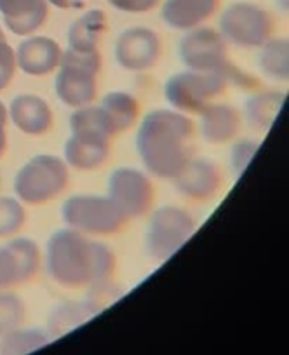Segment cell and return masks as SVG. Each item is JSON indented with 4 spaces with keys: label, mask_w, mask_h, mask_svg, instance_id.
I'll return each mask as SVG.
<instances>
[{
    "label": "cell",
    "mask_w": 289,
    "mask_h": 355,
    "mask_svg": "<svg viewBox=\"0 0 289 355\" xmlns=\"http://www.w3.org/2000/svg\"><path fill=\"white\" fill-rule=\"evenodd\" d=\"M284 100V93H279V91H265V93L253 94L244 103V117L249 122L251 128L260 132H267L277 121Z\"/></svg>",
    "instance_id": "21"
},
{
    "label": "cell",
    "mask_w": 289,
    "mask_h": 355,
    "mask_svg": "<svg viewBox=\"0 0 289 355\" xmlns=\"http://www.w3.org/2000/svg\"><path fill=\"white\" fill-rule=\"evenodd\" d=\"M0 15L15 35L32 37L49 16L47 0H0Z\"/></svg>",
    "instance_id": "16"
},
{
    "label": "cell",
    "mask_w": 289,
    "mask_h": 355,
    "mask_svg": "<svg viewBox=\"0 0 289 355\" xmlns=\"http://www.w3.org/2000/svg\"><path fill=\"white\" fill-rule=\"evenodd\" d=\"M178 51L186 70L222 75L229 82L240 80V71L230 60L229 42L218 30L200 26L185 32Z\"/></svg>",
    "instance_id": "6"
},
{
    "label": "cell",
    "mask_w": 289,
    "mask_h": 355,
    "mask_svg": "<svg viewBox=\"0 0 289 355\" xmlns=\"http://www.w3.org/2000/svg\"><path fill=\"white\" fill-rule=\"evenodd\" d=\"M258 148H260V143L254 139H239L234 143L232 150H230V169H232L234 176H243L253 157L256 155Z\"/></svg>",
    "instance_id": "29"
},
{
    "label": "cell",
    "mask_w": 289,
    "mask_h": 355,
    "mask_svg": "<svg viewBox=\"0 0 289 355\" xmlns=\"http://www.w3.org/2000/svg\"><path fill=\"white\" fill-rule=\"evenodd\" d=\"M25 317L26 309L21 298L15 293L0 291V336L21 327Z\"/></svg>",
    "instance_id": "28"
},
{
    "label": "cell",
    "mask_w": 289,
    "mask_h": 355,
    "mask_svg": "<svg viewBox=\"0 0 289 355\" xmlns=\"http://www.w3.org/2000/svg\"><path fill=\"white\" fill-rule=\"evenodd\" d=\"M47 274L68 289L91 288L110 281L117 266L114 251L70 228L56 230L46 245Z\"/></svg>",
    "instance_id": "1"
},
{
    "label": "cell",
    "mask_w": 289,
    "mask_h": 355,
    "mask_svg": "<svg viewBox=\"0 0 289 355\" xmlns=\"http://www.w3.org/2000/svg\"><path fill=\"white\" fill-rule=\"evenodd\" d=\"M61 218L70 230L86 237H110L128 225V216L108 196H71L61 207Z\"/></svg>",
    "instance_id": "5"
},
{
    "label": "cell",
    "mask_w": 289,
    "mask_h": 355,
    "mask_svg": "<svg viewBox=\"0 0 289 355\" xmlns=\"http://www.w3.org/2000/svg\"><path fill=\"white\" fill-rule=\"evenodd\" d=\"M49 334L40 329H18L4 334L0 340V355H26L49 343Z\"/></svg>",
    "instance_id": "26"
},
{
    "label": "cell",
    "mask_w": 289,
    "mask_h": 355,
    "mask_svg": "<svg viewBox=\"0 0 289 355\" xmlns=\"http://www.w3.org/2000/svg\"><path fill=\"white\" fill-rule=\"evenodd\" d=\"M108 197L122 209L128 220L143 218L155 202V187L145 171L117 167L108 180Z\"/></svg>",
    "instance_id": "10"
},
{
    "label": "cell",
    "mask_w": 289,
    "mask_h": 355,
    "mask_svg": "<svg viewBox=\"0 0 289 355\" xmlns=\"http://www.w3.org/2000/svg\"><path fill=\"white\" fill-rule=\"evenodd\" d=\"M8 121H9L8 107L0 101V157L4 155L6 148H8V132H6Z\"/></svg>",
    "instance_id": "33"
},
{
    "label": "cell",
    "mask_w": 289,
    "mask_h": 355,
    "mask_svg": "<svg viewBox=\"0 0 289 355\" xmlns=\"http://www.w3.org/2000/svg\"><path fill=\"white\" fill-rule=\"evenodd\" d=\"M108 30L107 15L101 9H93L77 18L68 28V49L77 53L100 51V44Z\"/></svg>",
    "instance_id": "19"
},
{
    "label": "cell",
    "mask_w": 289,
    "mask_h": 355,
    "mask_svg": "<svg viewBox=\"0 0 289 355\" xmlns=\"http://www.w3.org/2000/svg\"><path fill=\"white\" fill-rule=\"evenodd\" d=\"M101 68H103V58L100 51L93 53L64 51L54 82L56 96L60 98L61 103L73 110L93 105L98 96Z\"/></svg>",
    "instance_id": "3"
},
{
    "label": "cell",
    "mask_w": 289,
    "mask_h": 355,
    "mask_svg": "<svg viewBox=\"0 0 289 355\" xmlns=\"http://www.w3.org/2000/svg\"><path fill=\"white\" fill-rule=\"evenodd\" d=\"M162 56V42L157 32L145 26L124 30L115 42V60L122 70L148 71Z\"/></svg>",
    "instance_id": "11"
},
{
    "label": "cell",
    "mask_w": 289,
    "mask_h": 355,
    "mask_svg": "<svg viewBox=\"0 0 289 355\" xmlns=\"http://www.w3.org/2000/svg\"><path fill=\"white\" fill-rule=\"evenodd\" d=\"M8 248L11 249L18 263L19 284H26L39 274L40 265H42V252H40L39 244L28 237H12Z\"/></svg>",
    "instance_id": "25"
},
{
    "label": "cell",
    "mask_w": 289,
    "mask_h": 355,
    "mask_svg": "<svg viewBox=\"0 0 289 355\" xmlns=\"http://www.w3.org/2000/svg\"><path fill=\"white\" fill-rule=\"evenodd\" d=\"M18 63H16V51L8 44V40L0 42V91H6L15 80Z\"/></svg>",
    "instance_id": "30"
},
{
    "label": "cell",
    "mask_w": 289,
    "mask_h": 355,
    "mask_svg": "<svg viewBox=\"0 0 289 355\" xmlns=\"http://www.w3.org/2000/svg\"><path fill=\"white\" fill-rule=\"evenodd\" d=\"M101 107L110 115L117 132H128L139 119V101L129 93L112 91L103 96Z\"/></svg>",
    "instance_id": "23"
},
{
    "label": "cell",
    "mask_w": 289,
    "mask_h": 355,
    "mask_svg": "<svg viewBox=\"0 0 289 355\" xmlns=\"http://www.w3.org/2000/svg\"><path fill=\"white\" fill-rule=\"evenodd\" d=\"M222 0H166L161 18L179 32L200 28L220 9Z\"/></svg>",
    "instance_id": "18"
},
{
    "label": "cell",
    "mask_w": 289,
    "mask_h": 355,
    "mask_svg": "<svg viewBox=\"0 0 289 355\" xmlns=\"http://www.w3.org/2000/svg\"><path fill=\"white\" fill-rule=\"evenodd\" d=\"M26 211L16 197L0 196V239H12L25 228Z\"/></svg>",
    "instance_id": "27"
},
{
    "label": "cell",
    "mask_w": 289,
    "mask_h": 355,
    "mask_svg": "<svg viewBox=\"0 0 289 355\" xmlns=\"http://www.w3.org/2000/svg\"><path fill=\"white\" fill-rule=\"evenodd\" d=\"M47 4L58 9H82L87 0H47Z\"/></svg>",
    "instance_id": "34"
},
{
    "label": "cell",
    "mask_w": 289,
    "mask_h": 355,
    "mask_svg": "<svg viewBox=\"0 0 289 355\" xmlns=\"http://www.w3.org/2000/svg\"><path fill=\"white\" fill-rule=\"evenodd\" d=\"M108 4L117 11L129 12V15H143L161 4V0H108Z\"/></svg>",
    "instance_id": "32"
},
{
    "label": "cell",
    "mask_w": 289,
    "mask_h": 355,
    "mask_svg": "<svg viewBox=\"0 0 289 355\" xmlns=\"http://www.w3.org/2000/svg\"><path fill=\"white\" fill-rule=\"evenodd\" d=\"M19 284V270L15 254L8 245L0 248V289H9Z\"/></svg>",
    "instance_id": "31"
},
{
    "label": "cell",
    "mask_w": 289,
    "mask_h": 355,
    "mask_svg": "<svg viewBox=\"0 0 289 355\" xmlns=\"http://www.w3.org/2000/svg\"><path fill=\"white\" fill-rule=\"evenodd\" d=\"M15 51L18 68L30 77L51 75L58 70L63 56L60 44L42 35L26 37Z\"/></svg>",
    "instance_id": "13"
},
{
    "label": "cell",
    "mask_w": 289,
    "mask_h": 355,
    "mask_svg": "<svg viewBox=\"0 0 289 355\" xmlns=\"http://www.w3.org/2000/svg\"><path fill=\"white\" fill-rule=\"evenodd\" d=\"M70 185V167L61 157L40 153L19 167L15 176L16 199L42 206L60 197Z\"/></svg>",
    "instance_id": "4"
},
{
    "label": "cell",
    "mask_w": 289,
    "mask_h": 355,
    "mask_svg": "<svg viewBox=\"0 0 289 355\" xmlns=\"http://www.w3.org/2000/svg\"><path fill=\"white\" fill-rule=\"evenodd\" d=\"M229 80L222 75L185 70L171 75L166 82L164 94L173 110L185 115H199L204 108L225 93Z\"/></svg>",
    "instance_id": "8"
},
{
    "label": "cell",
    "mask_w": 289,
    "mask_h": 355,
    "mask_svg": "<svg viewBox=\"0 0 289 355\" xmlns=\"http://www.w3.org/2000/svg\"><path fill=\"white\" fill-rule=\"evenodd\" d=\"M199 129L204 141L223 145L234 141L243 128V115L237 108L225 103H211L199 114Z\"/></svg>",
    "instance_id": "17"
},
{
    "label": "cell",
    "mask_w": 289,
    "mask_h": 355,
    "mask_svg": "<svg viewBox=\"0 0 289 355\" xmlns=\"http://www.w3.org/2000/svg\"><path fill=\"white\" fill-rule=\"evenodd\" d=\"M101 312L100 306L87 302H63L51 310L47 317V334L49 338H60L76 327L82 326L89 319Z\"/></svg>",
    "instance_id": "20"
},
{
    "label": "cell",
    "mask_w": 289,
    "mask_h": 355,
    "mask_svg": "<svg viewBox=\"0 0 289 355\" xmlns=\"http://www.w3.org/2000/svg\"><path fill=\"white\" fill-rule=\"evenodd\" d=\"M70 131L71 135L100 136V138L112 139V141L119 135L110 115L105 112L101 105L100 107L89 105V107L73 110L70 117Z\"/></svg>",
    "instance_id": "22"
},
{
    "label": "cell",
    "mask_w": 289,
    "mask_h": 355,
    "mask_svg": "<svg viewBox=\"0 0 289 355\" xmlns=\"http://www.w3.org/2000/svg\"><path fill=\"white\" fill-rule=\"evenodd\" d=\"M112 155V139L91 135H71L64 141L63 160L77 171L100 169Z\"/></svg>",
    "instance_id": "15"
},
{
    "label": "cell",
    "mask_w": 289,
    "mask_h": 355,
    "mask_svg": "<svg viewBox=\"0 0 289 355\" xmlns=\"http://www.w3.org/2000/svg\"><path fill=\"white\" fill-rule=\"evenodd\" d=\"M16 129L26 136H44L53 129L54 114L49 103L37 94H19L8 107Z\"/></svg>",
    "instance_id": "14"
},
{
    "label": "cell",
    "mask_w": 289,
    "mask_h": 355,
    "mask_svg": "<svg viewBox=\"0 0 289 355\" xmlns=\"http://www.w3.org/2000/svg\"><path fill=\"white\" fill-rule=\"evenodd\" d=\"M193 135L195 125L189 115L169 108L145 115L136 135V148L145 169L152 176L173 182L192 159L190 141Z\"/></svg>",
    "instance_id": "2"
},
{
    "label": "cell",
    "mask_w": 289,
    "mask_h": 355,
    "mask_svg": "<svg viewBox=\"0 0 289 355\" xmlns=\"http://www.w3.org/2000/svg\"><path fill=\"white\" fill-rule=\"evenodd\" d=\"M2 40H6V33H4V30L0 28V42H2Z\"/></svg>",
    "instance_id": "35"
},
{
    "label": "cell",
    "mask_w": 289,
    "mask_h": 355,
    "mask_svg": "<svg viewBox=\"0 0 289 355\" xmlns=\"http://www.w3.org/2000/svg\"><path fill=\"white\" fill-rule=\"evenodd\" d=\"M260 70L274 80L286 82L289 78V42L284 37H275L260 47L258 56Z\"/></svg>",
    "instance_id": "24"
},
{
    "label": "cell",
    "mask_w": 289,
    "mask_h": 355,
    "mask_svg": "<svg viewBox=\"0 0 289 355\" xmlns=\"http://www.w3.org/2000/svg\"><path fill=\"white\" fill-rule=\"evenodd\" d=\"M197 232V221L178 206H162L152 213L145 234V248L155 261H168Z\"/></svg>",
    "instance_id": "7"
},
{
    "label": "cell",
    "mask_w": 289,
    "mask_h": 355,
    "mask_svg": "<svg viewBox=\"0 0 289 355\" xmlns=\"http://www.w3.org/2000/svg\"><path fill=\"white\" fill-rule=\"evenodd\" d=\"M275 19L253 2H234L220 16V33L237 47H261L274 39Z\"/></svg>",
    "instance_id": "9"
},
{
    "label": "cell",
    "mask_w": 289,
    "mask_h": 355,
    "mask_svg": "<svg viewBox=\"0 0 289 355\" xmlns=\"http://www.w3.org/2000/svg\"><path fill=\"white\" fill-rule=\"evenodd\" d=\"M225 178L218 164L209 159H190L173 180L175 190L192 202H206L218 196Z\"/></svg>",
    "instance_id": "12"
}]
</instances>
